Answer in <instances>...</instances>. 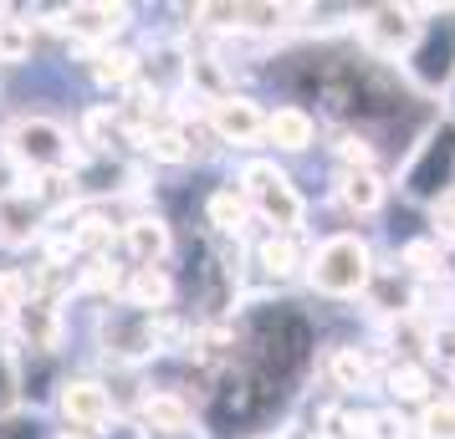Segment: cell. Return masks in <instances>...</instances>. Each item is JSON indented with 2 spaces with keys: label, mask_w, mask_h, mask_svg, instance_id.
I'll use <instances>...</instances> for the list:
<instances>
[{
  "label": "cell",
  "mask_w": 455,
  "mask_h": 439,
  "mask_svg": "<svg viewBox=\"0 0 455 439\" xmlns=\"http://www.w3.org/2000/svg\"><path fill=\"white\" fill-rule=\"evenodd\" d=\"M144 153L154 164H189L195 159V144H189V133L180 123H159V128H148Z\"/></svg>",
  "instance_id": "cell-21"
},
{
  "label": "cell",
  "mask_w": 455,
  "mask_h": 439,
  "mask_svg": "<svg viewBox=\"0 0 455 439\" xmlns=\"http://www.w3.org/2000/svg\"><path fill=\"white\" fill-rule=\"evenodd\" d=\"M419 16H425V5H369L358 16V26H353L363 57H373L384 67H399L404 51L414 46V36H419Z\"/></svg>",
  "instance_id": "cell-6"
},
{
  "label": "cell",
  "mask_w": 455,
  "mask_h": 439,
  "mask_svg": "<svg viewBox=\"0 0 455 439\" xmlns=\"http://www.w3.org/2000/svg\"><path fill=\"white\" fill-rule=\"evenodd\" d=\"M445 103H451V118H455V87H451V92H445Z\"/></svg>",
  "instance_id": "cell-34"
},
{
  "label": "cell",
  "mask_w": 455,
  "mask_h": 439,
  "mask_svg": "<svg viewBox=\"0 0 455 439\" xmlns=\"http://www.w3.org/2000/svg\"><path fill=\"white\" fill-rule=\"evenodd\" d=\"M144 439H200V429H189V435H144Z\"/></svg>",
  "instance_id": "cell-33"
},
{
  "label": "cell",
  "mask_w": 455,
  "mask_h": 439,
  "mask_svg": "<svg viewBox=\"0 0 455 439\" xmlns=\"http://www.w3.org/2000/svg\"><path fill=\"white\" fill-rule=\"evenodd\" d=\"M430 357L445 363V368H455V317L440 322V327H430Z\"/></svg>",
  "instance_id": "cell-29"
},
{
  "label": "cell",
  "mask_w": 455,
  "mask_h": 439,
  "mask_svg": "<svg viewBox=\"0 0 455 439\" xmlns=\"http://www.w3.org/2000/svg\"><path fill=\"white\" fill-rule=\"evenodd\" d=\"M399 261H404V276L410 281H430V276H445V246L440 240H410L404 251H399Z\"/></svg>",
  "instance_id": "cell-22"
},
{
  "label": "cell",
  "mask_w": 455,
  "mask_h": 439,
  "mask_svg": "<svg viewBox=\"0 0 455 439\" xmlns=\"http://www.w3.org/2000/svg\"><path fill=\"white\" fill-rule=\"evenodd\" d=\"M52 439H98V435H83V429H57Z\"/></svg>",
  "instance_id": "cell-32"
},
{
  "label": "cell",
  "mask_w": 455,
  "mask_h": 439,
  "mask_svg": "<svg viewBox=\"0 0 455 439\" xmlns=\"http://www.w3.org/2000/svg\"><path fill=\"white\" fill-rule=\"evenodd\" d=\"M0 439H36V424H26V419H0Z\"/></svg>",
  "instance_id": "cell-31"
},
{
  "label": "cell",
  "mask_w": 455,
  "mask_h": 439,
  "mask_svg": "<svg viewBox=\"0 0 455 439\" xmlns=\"http://www.w3.org/2000/svg\"><path fill=\"white\" fill-rule=\"evenodd\" d=\"M21 404V373H16V357L0 353V419Z\"/></svg>",
  "instance_id": "cell-27"
},
{
  "label": "cell",
  "mask_w": 455,
  "mask_h": 439,
  "mask_svg": "<svg viewBox=\"0 0 455 439\" xmlns=\"http://www.w3.org/2000/svg\"><path fill=\"white\" fill-rule=\"evenodd\" d=\"M169 251H174V231H169L164 215H133L124 225V255L133 261V271L164 266Z\"/></svg>",
  "instance_id": "cell-11"
},
{
  "label": "cell",
  "mask_w": 455,
  "mask_h": 439,
  "mask_svg": "<svg viewBox=\"0 0 455 439\" xmlns=\"http://www.w3.org/2000/svg\"><path fill=\"white\" fill-rule=\"evenodd\" d=\"M133 11L128 5H108V0H77V5H62L57 11V31H67L72 42H83L87 51H103L128 31Z\"/></svg>",
  "instance_id": "cell-9"
},
{
  "label": "cell",
  "mask_w": 455,
  "mask_h": 439,
  "mask_svg": "<svg viewBox=\"0 0 455 439\" xmlns=\"http://www.w3.org/2000/svg\"><path fill=\"white\" fill-rule=\"evenodd\" d=\"M205 128L226 148H256L267 144V107L246 92H226V98L205 103Z\"/></svg>",
  "instance_id": "cell-8"
},
{
  "label": "cell",
  "mask_w": 455,
  "mask_h": 439,
  "mask_svg": "<svg viewBox=\"0 0 455 439\" xmlns=\"http://www.w3.org/2000/svg\"><path fill=\"white\" fill-rule=\"evenodd\" d=\"M31 62V21H0V67Z\"/></svg>",
  "instance_id": "cell-24"
},
{
  "label": "cell",
  "mask_w": 455,
  "mask_h": 439,
  "mask_svg": "<svg viewBox=\"0 0 455 439\" xmlns=\"http://www.w3.org/2000/svg\"><path fill=\"white\" fill-rule=\"evenodd\" d=\"M394 189L414 200V205H440L455 189V118H440L419 133V144L410 148V159L399 169Z\"/></svg>",
  "instance_id": "cell-4"
},
{
  "label": "cell",
  "mask_w": 455,
  "mask_h": 439,
  "mask_svg": "<svg viewBox=\"0 0 455 439\" xmlns=\"http://www.w3.org/2000/svg\"><path fill=\"white\" fill-rule=\"evenodd\" d=\"M399 77L419 98H440L455 87V5H425L419 36L399 62Z\"/></svg>",
  "instance_id": "cell-2"
},
{
  "label": "cell",
  "mask_w": 455,
  "mask_h": 439,
  "mask_svg": "<svg viewBox=\"0 0 455 439\" xmlns=\"http://www.w3.org/2000/svg\"><path fill=\"white\" fill-rule=\"evenodd\" d=\"M139 72H144V57L128 51V46H103V51H92V77L103 87H128Z\"/></svg>",
  "instance_id": "cell-20"
},
{
  "label": "cell",
  "mask_w": 455,
  "mask_h": 439,
  "mask_svg": "<svg viewBox=\"0 0 455 439\" xmlns=\"http://www.w3.org/2000/svg\"><path fill=\"white\" fill-rule=\"evenodd\" d=\"M31 184V174H26L16 159H11V148L0 144V200H11V194H21V189Z\"/></svg>",
  "instance_id": "cell-28"
},
{
  "label": "cell",
  "mask_w": 455,
  "mask_h": 439,
  "mask_svg": "<svg viewBox=\"0 0 455 439\" xmlns=\"http://www.w3.org/2000/svg\"><path fill=\"white\" fill-rule=\"evenodd\" d=\"M430 215H435V240H440V246H455V189L440 205H430Z\"/></svg>",
  "instance_id": "cell-30"
},
{
  "label": "cell",
  "mask_w": 455,
  "mask_h": 439,
  "mask_svg": "<svg viewBox=\"0 0 455 439\" xmlns=\"http://www.w3.org/2000/svg\"><path fill=\"white\" fill-rule=\"evenodd\" d=\"M235 189L246 194L251 215L267 225V235H302L307 231V200L297 194L291 174L276 159H246L235 174Z\"/></svg>",
  "instance_id": "cell-3"
},
{
  "label": "cell",
  "mask_w": 455,
  "mask_h": 439,
  "mask_svg": "<svg viewBox=\"0 0 455 439\" xmlns=\"http://www.w3.org/2000/svg\"><path fill=\"white\" fill-rule=\"evenodd\" d=\"M0 144L11 148V159L36 179V174H72V169H83V153L72 144V133L62 123H52V118H16V123L0 133Z\"/></svg>",
  "instance_id": "cell-5"
},
{
  "label": "cell",
  "mask_w": 455,
  "mask_h": 439,
  "mask_svg": "<svg viewBox=\"0 0 455 439\" xmlns=\"http://www.w3.org/2000/svg\"><path fill=\"white\" fill-rule=\"evenodd\" d=\"M307 286L328 302H358V296L373 292L379 281V261H373V246L358 231H338L323 235L307 251Z\"/></svg>",
  "instance_id": "cell-1"
},
{
  "label": "cell",
  "mask_w": 455,
  "mask_h": 439,
  "mask_svg": "<svg viewBox=\"0 0 455 439\" xmlns=\"http://www.w3.org/2000/svg\"><path fill=\"white\" fill-rule=\"evenodd\" d=\"M369 439H414V424L399 409H373V429Z\"/></svg>",
  "instance_id": "cell-26"
},
{
  "label": "cell",
  "mask_w": 455,
  "mask_h": 439,
  "mask_svg": "<svg viewBox=\"0 0 455 439\" xmlns=\"http://www.w3.org/2000/svg\"><path fill=\"white\" fill-rule=\"evenodd\" d=\"M57 414H62V429H83V435H98V439L118 424L113 394L98 378H62L57 383Z\"/></svg>",
  "instance_id": "cell-7"
},
{
  "label": "cell",
  "mask_w": 455,
  "mask_h": 439,
  "mask_svg": "<svg viewBox=\"0 0 455 439\" xmlns=\"http://www.w3.org/2000/svg\"><path fill=\"white\" fill-rule=\"evenodd\" d=\"M139 419H144V435H189L195 429V404L174 388H154L139 398Z\"/></svg>",
  "instance_id": "cell-13"
},
{
  "label": "cell",
  "mask_w": 455,
  "mask_h": 439,
  "mask_svg": "<svg viewBox=\"0 0 455 439\" xmlns=\"http://www.w3.org/2000/svg\"><path fill=\"white\" fill-rule=\"evenodd\" d=\"M414 439H455V398H430L414 419Z\"/></svg>",
  "instance_id": "cell-23"
},
{
  "label": "cell",
  "mask_w": 455,
  "mask_h": 439,
  "mask_svg": "<svg viewBox=\"0 0 455 439\" xmlns=\"http://www.w3.org/2000/svg\"><path fill=\"white\" fill-rule=\"evenodd\" d=\"M384 383H389L394 404H430V398H435L430 368H425V363H414V357H399L389 373H384Z\"/></svg>",
  "instance_id": "cell-18"
},
{
  "label": "cell",
  "mask_w": 455,
  "mask_h": 439,
  "mask_svg": "<svg viewBox=\"0 0 455 439\" xmlns=\"http://www.w3.org/2000/svg\"><path fill=\"white\" fill-rule=\"evenodd\" d=\"M256 266H261L271 281H291V276L307 271V255H302V246H297V235H261Z\"/></svg>",
  "instance_id": "cell-16"
},
{
  "label": "cell",
  "mask_w": 455,
  "mask_h": 439,
  "mask_svg": "<svg viewBox=\"0 0 455 439\" xmlns=\"http://www.w3.org/2000/svg\"><path fill=\"white\" fill-rule=\"evenodd\" d=\"M174 296H180V281L169 276V266H144V271L128 276V286H124V302L133 312H148V317L174 312Z\"/></svg>",
  "instance_id": "cell-14"
},
{
  "label": "cell",
  "mask_w": 455,
  "mask_h": 439,
  "mask_svg": "<svg viewBox=\"0 0 455 439\" xmlns=\"http://www.w3.org/2000/svg\"><path fill=\"white\" fill-rule=\"evenodd\" d=\"M328 378H332L338 394H363V388L373 383V363L358 353V348L343 342V348H332L328 353Z\"/></svg>",
  "instance_id": "cell-19"
},
{
  "label": "cell",
  "mask_w": 455,
  "mask_h": 439,
  "mask_svg": "<svg viewBox=\"0 0 455 439\" xmlns=\"http://www.w3.org/2000/svg\"><path fill=\"white\" fill-rule=\"evenodd\" d=\"M317 144V118L302 103H282L267 113V148L276 153H307Z\"/></svg>",
  "instance_id": "cell-12"
},
{
  "label": "cell",
  "mask_w": 455,
  "mask_h": 439,
  "mask_svg": "<svg viewBox=\"0 0 455 439\" xmlns=\"http://www.w3.org/2000/svg\"><path fill=\"white\" fill-rule=\"evenodd\" d=\"M332 159H338V164H343V174H348V169H373V159H379V153H373V144L363 138V133H338Z\"/></svg>",
  "instance_id": "cell-25"
},
{
  "label": "cell",
  "mask_w": 455,
  "mask_h": 439,
  "mask_svg": "<svg viewBox=\"0 0 455 439\" xmlns=\"http://www.w3.org/2000/svg\"><path fill=\"white\" fill-rule=\"evenodd\" d=\"M389 200V184H384V174L379 169H338V205L348 209V215H379Z\"/></svg>",
  "instance_id": "cell-15"
},
{
  "label": "cell",
  "mask_w": 455,
  "mask_h": 439,
  "mask_svg": "<svg viewBox=\"0 0 455 439\" xmlns=\"http://www.w3.org/2000/svg\"><path fill=\"white\" fill-rule=\"evenodd\" d=\"M0 327H5V307H0Z\"/></svg>",
  "instance_id": "cell-35"
},
{
  "label": "cell",
  "mask_w": 455,
  "mask_h": 439,
  "mask_svg": "<svg viewBox=\"0 0 455 439\" xmlns=\"http://www.w3.org/2000/svg\"><path fill=\"white\" fill-rule=\"evenodd\" d=\"M205 220H210V231H215V235H241L256 215H251V205H246V194H241V189L220 184V189H210Z\"/></svg>",
  "instance_id": "cell-17"
},
{
  "label": "cell",
  "mask_w": 455,
  "mask_h": 439,
  "mask_svg": "<svg viewBox=\"0 0 455 439\" xmlns=\"http://www.w3.org/2000/svg\"><path fill=\"white\" fill-rule=\"evenodd\" d=\"M46 220H52V209L42 200V184H26L21 194H11V200H0V246H31V240H42Z\"/></svg>",
  "instance_id": "cell-10"
}]
</instances>
